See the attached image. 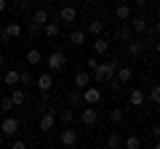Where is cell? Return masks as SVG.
Here are the masks:
<instances>
[{
    "instance_id": "cell-1",
    "label": "cell",
    "mask_w": 160,
    "mask_h": 149,
    "mask_svg": "<svg viewBox=\"0 0 160 149\" xmlns=\"http://www.w3.org/2000/svg\"><path fill=\"white\" fill-rule=\"evenodd\" d=\"M118 67H120V59H112V61H102V64H99V69L91 74V77H93L96 83H102V85H107V83L115 77Z\"/></svg>"
},
{
    "instance_id": "cell-2",
    "label": "cell",
    "mask_w": 160,
    "mask_h": 149,
    "mask_svg": "<svg viewBox=\"0 0 160 149\" xmlns=\"http://www.w3.org/2000/svg\"><path fill=\"white\" fill-rule=\"evenodd\" d=\"M19 125H22V120L6 115V117H3V123H0V136H3V138H13L19 133Z\"/></svg>"
},
{
    "instance_id": "cell-3",
    "label": "cell",
    "mask_w": 160,
    "mask_h": 149,
    "mask_svg": "<svg viewBox=\"0 0 160 149\" xmlns=\"http://www.w3.org/2000/svg\"><path fill=\"white\" fill-rule=\"evenodd\" d=\"M27 22H29V24H35V27H40V29H43V27H46L48 22H51V8H43V6H38V8L32 11V16L27 19Z\"/></svg>"
},
{
    "instance_id": "cell-4",
    "label": "cell",
    "mask_w": 160,
    "mask_h": 149,
    "mask_svg": "<svg viewBox=\"0 0 160 149\" xmlns=\"http://www.w3.org/2000/svg\"><path fill=\"white\" fill-rule=\"evenodd\" d=\"M53 125H56V112H53V109L48 107L46 112H43V115L38 117V128H40L43 133H51V131H53Z\"/></svg>"
},
{
    "instance_id": "cell-5",
    "label": "cell",
    "mask_w": 160,
    "mask_h": 149,
    "mask_svg": "<svg viewBox=\"0 0 160 149\" xmlns=\"http://www.w3.org/2000/svg\"><path fill=\"white\" fill-rule=\"evenodd\" d=\"M147 48H149V43L144 40V37H133V40L128 43V56L131 59H142L144 53H147Z\"/></svg>"
},
{
    "instance_id": "cell-6",
    "label": "cell",
    "mask_w": 160,
    "mask_h": 149,
    "mask_svg": "<svg viewBox=\"0 0 160 149\" xmlns=\"http://www.w3.org/2000/svg\"><path fill=\"white\" fill-rule=\"evenodd\" d=\"M64 67H67V56H64L62 51L48 53V74H51V72H62Z\"/></svg>"
},
{
    "instance_id": "cell-7",
    "label": "cell",
    "mask_w": 160,
    "mask_h": 149,
    "mask_svg": "<svg viewBox=\"0 0 160 149\" xmlns=\"http://www.w3.org/2000/svg\"><path fill=\"white\" fill-rule=\"evenodd\" d=\"M16 37H22V24L19 22H8L6 27L0 29V40H16Z\"/></svg>"
},
{
    "instance_id": "cell-8",
    "label": "cell",
    "mask_w": 160,
    "mask_h": 149,
    "mask_svg": "<svg viewBox=\"0 0 160 149\" xmlns=\"http://www.w3.org/2000/svg\"><path fill=\"white\" fill-rule=\"evenodd\" d=\"M78 138H80V136H78V131H75L72 125H67L62 133H59V141H62V147H64V149H72L75 144H78Z\"/></svg>"
},
{
    "instance_id": "cell-9",
    "label": "cell",
    "mask_w": 160,
    "mask_h": 149,
    "mask_svg": "<svg viewBox=\"0 0 160 149\" xmlns=\"http://www.w3.org/2000/svg\"><path fill=\"white\" fill-rule=\"evenodd\" d=\"M128 27H131V32H133V35H144V32L149 29V24H147V16H144V13H136V16H131Z\"/></svg>"
},
{
    "instance_id": "cell-10",
    "label": "cell",
    "mask_w": 160,
    "mask_h": 149,
    "mask_svg": "<svg viewBox=\"0 0 160 149\" xmlns=\"http://www.w3.org/2000/svg\"><path fill=\"white\" fill-rule=\"evenodd\" d=\"M56 19H59V24H75V19H78V8L62 6V8L56 11Z\"/></svg>"
},
{
    "instance_id": "cell-11",
    "label": "cell",
    "mask_w": 160,
    "mask_h": 149,
    "mask_svg": "<svg viewBox=\"0 0 160 149\" xmlns=\"http://www.w3.org/2000/svg\"><path fill=\"white\" fill-rule=\"evenodd\" d=\"M83 104H88V107H96V104H102V91H99L96 85H88L86 91H83Z\"/></svg>"
},
{
    "instance_id": "cell-12",
    "label": "cell",
    "mask_w": 160,
    "mask_h": 149,
    "mask_svg": "<svg viewBox=\"0 0 160 149\" xmlns=\"http://www.w3.org/2000/svg\"><path fill=\"white\" fill-rule=\"evenodd\" d=\"M72 85H75V91H86V88L91 85V72H86V69L75 72V77H72Z\"/></svg>"
},
{
    "instance_id": "cell-13",
    "label": "cell",
    "mask_w": 160,
    "mask_h": 149,
    "mask_svg": "<svg viewBox=\"0 0 160 149\" xmlns=\"http://www.w3.org/2000/svg\"><path fill=\"white\" fill-rule=\"evenodd\" d=\"M112 40H115V43H126V46H128V43L133 40V32H131V27H128V24H120V27L115 29V37H112Z\"/></svg>"
},
{
    "instance_id": "cell-14",
    "label": "cell",
    "mask_w": 160,
    "mask_h": 149,
    "mask_svg": "<svg viewBox=\"0 0 160 149\" xmlns=\"http://www.w3.org/2000/svg\"><path fill=\"white\" fill-rule=\"evenodd\" d=\"M131 77H133V69H131V67H123V64H120L118 72H115V83L123 88V85H128V83H131Z\"/></svg>"
},
{
    "instance_id": "cell-15",
    "label": "cell",
    "mask_w": 160,
    "mask_h": 149,
    "mask_svg": "<svg viewBox=\"0 0 160 149\" xmlns=\"http://www.w3.org/2000/svg\"><path fill=\"white\" fill-rule=\"evenodd\" d=\"M131 16H133V8L128 6V3H120V6H115V19H118V22L128 24V22H131Z\"/></svg>"
},
{
    "instance_id": "cell-16",
    "label": "cell",
    "mask_w": 160,
    "mask_h": 149,
    "mask_svg": "<svg viewBox=\"0 0 160 149\" xmlns=\"http://www.w3.org/2000/svg\"><path fill=\"white\" fill-rule=\"evenodd\" d=\"M96 120H99L96 107H83V112H80V123H83V125H96Z\"/></svg>"
},
{
    "instance_id": "cell-17",
    "label": "cell",
    "mask_w": 160,
    "mask_h": 149,
    "mask_svg": "<svg viewBox=\"0 0 160 149\" xmlns=\"http://www.w3.org/2000/svg\"><path fill=\"white\" fill-rule=\"evenodd\" d=\"M86 35H93V37H104V19H91L88 22V29H86Z\"/></svg>"
},
{
    "instance_id": "cell-18",
    "label": "cell",
    "mask_w": 160,
    "mask_h": 149,
    "mask_svg": "<svg viewBox=\"0 0 160 149\" xmlns=\"http://www.w3.org/2000/svg\"><path fill=\"white\" fill-rule=\"evenodd\" d=\"M59 32H62V24H59V19H51V22L43 27V35H46L48 40H56L59 37Z\"/></svg>"
},
{
    "instance_id": "cell-19",
    "label": "cell",
    "mask_w": 160,
    "mask_h": 149,
    "mask_svg": "<svg viewBox=\"0 0 160 149\" xmlns=\"http://www.w3.org/2000/svg\"><path fill=\"white\" fill-rule=\"evenodd\" d=\"M35 85L40 88V93H48V91L53 88V77H51L48 72H43L40 77H35Z\"/></svg>"
},
{
    "instance_id": "cell-20",
    "label": "cell",
    "mask_w": 160,
    "mask_h": 149,
    "mask_svg": "<svg viewBox=\"0 0 160 149\" xmlns=\"http://www.w3.org/2000/svg\"><path fill=\"white\" fill-rule=\"evenodd\" d=\"M56 120H62V123H67V125H72V120H75V109L72 107H62L56 112Z\"/></svg>"
},
{
    "instance_id": "cell-21",
    "label": "cell",
    "mask_w": 160,
    "mask_h": 149,
    "mask_svg": "<svg viewBox=\"0 0 160 149\" xmlns=\"http://www.w3.org/2000/svg\"><path fill=\"white\" fill-rule=\"evenodd\" d=\"M80 104H83V91H75V88H72V91H67V107H80Z\"/></svg>"
},
{
    "instance_id": "cell-22",
    "label": "cell",
    "mask_w": 160,
    "mask_h": 149,
    "mask_svg": "<svg viewBox=\"0 0 160 149\" xmlns=\"http://www.w3.org/2000/svg\"><path fill=\"white\" fill-rule=\"evenodd\" d=\"M3 85L19 88V72H16V69H6V74H3Z\"/></svg>"
},
{
    "instance_id": "cell-23",
    "label": "cell",
    "mask_w": 160,
    "mask_h": 149,
    "mask_svg": "<svg viewBox=\"0 0 160 149\" xmlns=\"http://www.w3.org/2000/svg\"><path fill=\"white\" fill-rule=\"evenodd\" d=\"M128 104H131V107H144V93L139 91V88H133V91L128 93Z\"/></svg>"
},
{
    "instance_id": "cell-24",
    "label": "cell",
    "mask_w": 160,
    "mask_h": 149,
    "mask_svg": "<svg viewBox=\"0 0 160 149\" xmlns=\"http://www.w3.org/2000/svg\"><path fill=\"white\" fill-rule=\"evenodd\" d=\"M104 147H107V149H123V136H118V133H109L107 141H104Z\"/></svg>"
},
{
    "instance_id": "cell-25",
    "label": "cell",
    "mask_w": 160,
    "mask_h": 149,
    "mask_svg": "<svg viewBox=\"0 0 160 149\" xmlns=\"http://www.w3.org/2000/svg\"><path fill=\"white\" fill-rule=\"evenodd\" d=\"M107 51H109L107 37H93V53H107Z\"/></svg>"
},
{
    "instance_id": "cell-26",
    "label": "cell",
    "mask_w": 160,
    "mask_h": 149,
    "mask_svg": "<svg viewBox=\"0 0 160 149\" xmlns=\"http://www.w3.org/2000/svg\"><path fill=\"white\" fill-rule=\"evenodd\" d=\"M24 61H27V67H29V64H40V61H43V53H40L38 48H29L27 56H24Z\"/></svg>"
},
{
    "instance_id": "cell-27",
    "label": "cell",
    "mask_w": 160,
    "mask_h": 149,
    "mask_svg": "<svg viewBox=\"0 0 160 149\" xmlns=\"http://www.w3.org/2000/svg\"><path fill=\"white\" fill-rule=\"evenodd\" d=\"M86 37H88V35L83 32V29H72V32H69V43H72V46H83Z\"/></svg>"
},
{
    "instance_id": "cell-28",
    "label": "cell",
    "mask_w": 160,
    "mask_h": 149,
    "mask_svg": "<svg viewBox=\"0 0 160 149\" xmlns=\"http://www.w3.org/2000/svg\"><path fill=\"white\" fill-rule=\"evenodd\" d=\"M11 101H13V107H24V104H27V93H24L22 88H16V91L11 93Z\"/></svg>"
},
{
    "instance_id": "cell-29",
    "label": "cell",
    "mask_w": 160,
    "mask_h": 149,
    "mask_svg": "<svg viewBox=\"0 0 160 149\" xmlns=\"http://www.w3.org/2000/svg\"><path fill=\"white\" fill-rule=\"evenodd\" d=\"M16 8H19L22 13H32L35 8H38V3H35V0H19V3H16Z\"/></svg>"
},
{
    "instance_id": "cell-30",
    "label": "cell",
    "mask_w": 160,
    "mask_h": 149,
    "mask_svg": "<svg viewBox=\"0 0 160 149\" xmlns=\"http://www.w3.org/2000/svg\"><path fill=\"white\" fill-rule=\"evenodd\" d=\"M107 117H109V123H123V109L120 107H109V112H107Z\"/></svg>"
},
{
    "instance_id": "cell-31",
    "label": "cell",
    "mask_w": 160,
    "mask_h": 149,
    "mask_svg": "<svg viewBox=\"0 0 160 149\" xmlns=\"http://www.w3.org/2000/svg\"><path fill=\"white\" fill-rule=\"evenodd\" d=\"M123 149H142V138H139V136L123 138Z\"/></svg>"
},
{
    "instance_id": "cell-32",
    "label": "cell",
    "mask_w": 160,
    "mask_h": 149,
    "mask_svg": "<svg viewBox=\"0 0 160 149\" xmlns=\"http://www.w3.org/2000/svg\"><path fill=\"white\" fill-rule=\"evenodd\" d=\"M13 109V101H11V96H0V112H3V117L8 115Z\"/></svg>"
},
{
    "instance_id": "cell-33",
    "label": "cell",
    "mask_w": 160,
    "mask_h": 149,
    "mask_svg": "<svg viewBox=\"0 0 160 149\" xmlns=\"http://www.w3.org/2000/svg\"><path fill=\"white\" fill-rule=\"evenodd\" d=\"M149 101H152L155 107H160V83H155V85L149 88Z\"/></svg>"
},
{
    "instance_id": "cell-34",
    "label": "cell",
    "mask_w": 160,
    "mask_h": 149,
    "mask_svg": "<svg viewBox=\"0 0 160 149\" xmlns=\"http://www.w3.org/2000/svg\"><path fill=\"white\" fill-rule=\"evenodd\" d=\"M19 83H22V85H29V83H35L32 72H29V69H22V72H19Z\"/></svg>"
},
{
    "instance_id": "cell-35",
    "label": "cell",
    "mask_w": 160,
    "mask_h": 149,
    "mask_svg": "<svg viewBox=\"0 0 160 149\" xmlns=\"http://www.w3.org/2000/svg\"><path fill=\"white\" fill-rule=\"evenodd\" d=\"M149 136H152V141H160V123H152V128H149Z\"/></svg>"
},
{
    "instance_id": "cell-36",
    "label": "cell",
    "mask_w": 160,
    "mask_h": 149,
    "mask_svg": "<svg viewBox=\"0 0 160 149\" xmlns=\"http://www.w3.org/2000/svg\"><path fill=\"white\" fill-rule=\"evenodd\" d=\"M27 32H29V37H38V35H43V29H40V27H35V24H29V22H27Z\"/></svg>"
},
{
    "instance_id": "cell-37",
    "label": "cell",
    "mask_w": 160,
    "mask_h": 149,
    "mask_svg": "<svg viewBox=\"0 0 160 149\" xmlns=\"http://www.w3.org/2000/svg\"><path fill=\"white\" fill-rule=\"evenodd\" d=\"M99 64H102V61H96V56H88V67H91V74L99 69Z\"/></svg>"
},
{
    "instance_id": "cell-38",
    "label": "cell",
    "mask_w": 160,
    "mask_h": 149,
    "mask_svg": "<svg viewBox=\"0 0 160 149\" xmlns=\"http://www.w3.org/2000/svg\"><path fill=\"white\" fill-rule=\"evenodd\" d=\"M11 149H27V141H22V138H16V141L11 144Z\"/></svg>"
},
{
    "instance_id": "cell-39",
    "label": "cell",
    "mask_w": 160,
    "mask_h": 149,
    "mask_svg": "<svg viewBox=\"0 0 160 149\" xmlns=\"http://www.w3.org/2000/svg\"><path fill=\"white\" fill-rule=\"evenodd\" d=\"M8 11V3H6V0H0V13H6Z\"/></svg>"
},
{
    "instance_id": "cell-40",
    "label": "cell",
    "mask_w": 160,
    "mask_h": 149,
    "mask_svg": "<svg viewBox=\"0 0 160 149\" xmlns=\"http://www.w3.org/2000/svg\"><path fill=\"white\" fill-rule=\"evenodd\" d=\"M152 48H155V53L160 56V40H155V43H152Z\"/></svg>"
},
{
    "instance_id": "cell-41",
    "label": "cell",
    "mask_w": 160,
    "mask_h": 149,
    "mask_svg": "<svg viewBox=\"0 0 160 149\" xmlns=\"http://www.w3.org/2000/svg\"><path fill=\"white\" fill-rule=\"evenodd\" d=\"M152 29H155V32L160 35V16H158V22H155V27H152Z\"/></svg>"
},
{
    "instance_id": "cell-42",
    "label": "cell",
    "mask_w": 160,
    "mask_h": 149,
    "mask_svg": "<svg viewBox=\"0 0 160 149\" xmlns=\"http://www.w3.org/2000/svg\"><path fill=\"white\" fill-rule=\"evenodd\" d=\"M6 67V56H3V53H0V69Z\"/></svg>"
},
{
    "instance_id": "cell-43",
    "label": "cell",
    "mask_w": 160,
    "mask_h": 149,
    "mask_svg": "<svg viewBox=\"0 0 160 149\" xmlns=\"http://www.w3.org/2000/svg\"><path fill=\"white\" fill-rule=\"evenodd\" d=\"M152 149H160V141H155V147H152Z\"/></svg>"
},
{
    "instance_id": "cell-44",
    "label": "cell",
    "mask_w": 160,
    "mask_h": 149,
    "mask_svg": "<svg viewBox=\"0 0 160 149\" xmlns=\"http://www.w3.org/2000/svg\"><path fill=\"white\" fill-rule=\"evenodd\" d=\"M3 141H6V138H3V136H0V144H3Z\"/></svg>"
},
{
    "instance_id": "cell-45",
    "label": "cell",
    "mask_w": 160,
    "mask_h": 149,
    "mask_svg": "<svg viewBox=\"0 0 160 149\" xmlns=\"http://www.w3.org/2000/svg\"><path fill=\"white\" fill-rule=\"evenodd\" d=\"M88 149H93V147H88Z\"/></svg>"
},
{
    "instance_id": "cell-46",
    "label": "cell",
    "mask_w": 160,
    "mask_h": 149,
    "mask_svg": "<svg viewBox=\"0 0 160 149\" xmlns=\"http://www.w3.org/2000/svg\"><path fill=\"white\" fill-rule=\"evenodd\" d=\"M62 149H64V147H62Z\"/></svg>"
}]
</instances>
